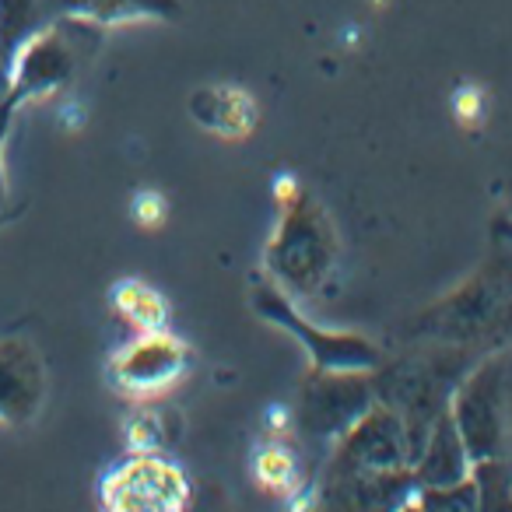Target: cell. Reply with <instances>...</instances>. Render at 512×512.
Returning <instances> with one entry per match:
<instances>
[{"label":"cell","instance_id":"cell-1","mask_svg":"<svg viewBox=\"0 0 512 512\" xmlns=\"http://www.w3.org/2000/svg\"><path fill=\"white\" fill-rule=\"evenodd\" d=\"M71 25L64 18L43 22L15 53H11V106L57 95L78 67V43L71 36Z\"/></svg>","mask_w":512,"mask_h":512},{"label":"cell","instance_id":"cell-2","mask_svg":"<svg viewBox=\"0 0 512 512\" xmlns=\"http://www.w3.org/2000/svg\"><path fill=\"white\" fill-rule=\"evenodd\" d=\"M186 498V484L176 467L141 453L120 463L102 484V502L109 509H176Z\"/></svg>","mask_w":512,"mask_h":512},{"label":"cell","instance_id":"cell-3","mask_svg":"<svg viewBox=\"0 0 512 512\" xmlns=\"http://www.w3.org/2000/svg\"><path fill=\"white\" fill-rule=\"evenodd\" d=\"M46 372L36 348L25 341H0V425H22L39 411Z\"/></svg>","mask_w":512,"mask_h":512},{"label":"cell","instance_id":"cell-4","mask_svg":"<svg viewBox=\"0 0 512 512\" xmlns=\"http://www.w3.org/2000/svg\"><path fill=\"white\" fill-rule=\"evenodd\" d=\"M183 362V344L155 330V334H144L141 341H134L127 351H120V358L113 362V379L127 393H155L179 376Z\"/></svg>","mask_w":512,"mask_h":512},{"label":"cell","instance_id":"cell-5","mask_svg":"<svg viewBox=\"0 0 512 512\" xmlns=\"http://www.w3.org/2000/svg\"><path fill=\"white\" fill-rule=\"evenodd\" d=\"M172 11V0H43V18H64L81 25L127 22L137 15H162Z\"/></svg>","mask_w":512,"mask_h":512},{"label":"cell","instance_id":"cell-6","mask_svg":"<svg viewBox=\"0 0 512 512\" xmlns=\"http://www.w3.org/2000/svg\"><path fill=\"white\" fill-rule=\"evenodd\" d=\"M323 218L309 207V218H302V211H292V218L285 221V239L295 242V249H288V256H281V274H292L295 281H302V274H323L327 267V242L320 239Z\"/></svg>","mask_w":512,"mask_h":512},{"label":"cell","instance_id":"cell-7","mask_svg":"<svg viewBox=\"0 0 512 512\" xmlns=\"http://www.w3.org/2000/svg\"><path fill=\"white\" fill-rule=\"evenodd\" d=\"M200 123L218 134H249V127L256 123L253 99L235 88H211L207 92V116H200Z\"/></svg>","mask_w":512,"mask_h":512},{"label":"cell","instance_id":"cell-8","mask_svg":"<svg viewBox=\"0 0 512 512\" xmlns=\"http://www.w3.org/2000/svg\"><path fill=\"white\" fill-rule=\"evenodd\" d=\"M113 302L123 313V320H130L137 330H144V334L165 330V316H169L165 313V302L158 299L148 285H141V281H123V285H116Z\"/></svg>","mask_w":512,"mask_h":512},{"label":"cell","instance_id":"cell-9","mask_svg":"<svg viewBox=\"0 0 512 512\" xmlns=\"http://www.w3.org/2000/svg\"><path fill=\"white\" fill-rule=\"evenodd\" d=\"M43 22V0H0V50L8 60Z\"/></svg>","mask_w":512,"mask_h":512},{"label":"cell","instance_id":"cell-10","mask_svg":"<svg viewBox=\"0 0 512 512\" xmlns=\"http://www.w3.org/2000/svg\"><path fill=\"white\" fill-rule=\"evenodd\" d=\"M260 481H264L267 488H288V481H292V460H288V453L267 449V453L260 456Z\"/></svg>","mask_w":512,"mask_h":512},{"label":"cell","instance_id":"cell-11","mask_svg":"<svg viewBox=\"0 0 512 512\" xmlns=\"http://www.w3.org/2000/svg\"><path fill=\"white\" fill-rule=\"evenodd\" d=\"M453 113L460 123H467V127H474V123H481L484 116V92L477 85H463L460 92L453 95Z\"/></svg>","mask_w":512,"mask_h":512},{"label":"cell","instance_id":"cell-12","mask_svg":"<svg viewBox=\"0 0 512 512\" xmlns=\"http://www.w3.org/2000/svg\"><path fill=\"white\" fill-rule=\"evenodd\" d=\"M134 218L141 221V225H158V221L165 218V197L155 190H144L134 197Z\"/></svg>","mask_w":512,"mask_h":512},{"label":"cell","instance_id":"cell-13","mask_svg":"<svg viewBox=\"0 0 512 512\" xmlns=\"http://www.w3.org/2000/svg\"><path fill=\"white\" fill-rule=\"evenodd\" d=\"M18 106L11 102H0V211L8 204V176H4V144H8V130H11V120H15Z\"/></svg>","mask_w":512,"mask_h":512},{"label":"cell","instance_id":"cell-14","mask_svg":"<svg viewBox=\"0 0 512 512\" xmlns=\"http://www.w3.org/2000/svg\"><path fill=\"white\" fill-rule=\"evenodd\" d=\"M8 92H11V60L8 53L0 50V102H8Z\"/></svg>","mask_w":512,"mask_h":512}]
</instances>
